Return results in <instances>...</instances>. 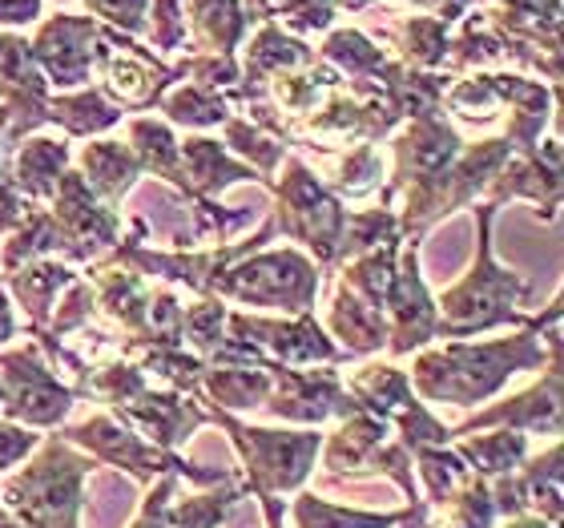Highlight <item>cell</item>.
I'll use <instances>...</instances> for the list:
<instances>
[{"mask_svg": "<svg viewBox=\"0 0 564 528\" xmlns=\"http://www.w3.org/2000/svg\"><path fill=\"white\" fill-rule=\"evenodd\" d=\"M41 0H0V21H33Z\"/></svg>", "mask_w": 564, "mask_h": 528, "instance_id": "1", "label": "cell"}]
</instances>
